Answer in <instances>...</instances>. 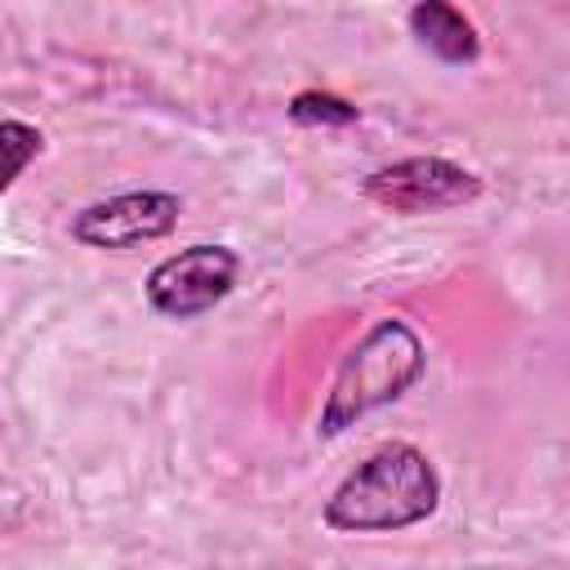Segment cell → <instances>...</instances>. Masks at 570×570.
Returning a JSON list of instances; mask_svg holds the SVG:
<instances>
[{
  "instance_id": "cell-1",
  "label": "cell",
  "mask_w": 570,
  "mask_h": 570,
  "mask_svg": "<svg viewBox=\"0 0 570 570\" xmlns=\"http://www.w3.org/2000/svg\"><path fill=\"white\" fill-rule=\"evenodd\" d=\"M441 508V472L410 441L370 450L325 499V525L338 534H392Z\"/></svg>"
},
{
  "instance_id": "cell-8",
  "label": "cell",
  "mask_w": 570,
  "mask_h": 570,
  "mask_svg": "<svg viewBox=\"0 0 570 570\" xmlns=\"http://www.w3.org/2000/svg\"><path fill=\"white\" fill-rule=\"evenodd\" d=\"M0 151H4V178H0V187L9 191V187L22 178L27 160H36V156L45 151V134H40L36 125L18 120V116H4V120H0Z\"/></svg>"
},
{
  "instance_id": "cell-7",
  "label": "cell",
  "mask_w": 570,
  "mask_h": 570,
  "mask_svg": "<svg viewBox=\"0 0 570 570\" xmlns=\"http://www.w3.org/2000/svg\"><path fill=\"white\" fill-rule=\"evenodd\" d=\"M285 111L303 129H347V125L361 120V107L338 98V94H330V89H298Z\"/></svg>"
},
{
  "instance_id": "cell-6",
  "label": "cell",
  "mask_w": 570,
  "mask_h": 570,
  "mask_svg": "<svg viewBox=\"0 0 570 570\" xmlns=\"http://www.w3.org/2000/svg\"><path fill=\"white\" fill-rule=\"evenodd\" d=\"M405 27H410L414 45L428 49L445 67H468L481 58V36H476L472 18L445 0H419L405 13Z\"/></svg>"
},
{
  "instance_id": "cell-5",
  "label": "cell",
  "mask_w": 570,
  "mask_h": 570,
  "mask_svg": "<svg viewBox=\"0 0 570 570\" xmlns=\"http://www.w3.org/2000/svg\"><path fill=\"white\" fill-rule=\"evenodd\" d=\"M183 218V200L174 191H120L107 200L85 205L80 214H71V240L89 245V249H138L151 240H165Z\"/></svg>"
},
{
  "instance_id": "cell-4",
  "label": "cell",
  "mask_w": 570,
  "mask_h": 570,
  "mask_svg": "<svg viewBox=\"0 0 570 570\" xmlns=\"http://www.w3.org/2000/svg\"><path fill=\"white\" fill-rule=\"evenodd\" d=\"M481 191H485V183L445 156H405V160L379 165L374 174L361 178V196L370 205H379L387 214H405V218L472 205Z\"/></svg>"
},
{
  "instance_id": "cell-3",
  "label": "cell",
  "mask_w": 570,
  "mask_h": 570,
  "mask_svg": "<svg viewBox=\"0 0 570 570\" xmlns=\"http://www.w3.org/2000/svg\"><path fill=\"white\" fill-rule=\"evenodd\" d=\"M240 276V254L232 245H187L169 258H160L147 272V303L156 316L165 321H196L205 312H214Z\"/></svg>"
},
{
  "instance_id": "cell-2",
  "label": "cell",
  "mask_w": 570,
  "mask_h": 570,
  "mask_svg": "<svg viewBox=\"0 0 570 570\" xmlns=\"http://www.w3.org/2000/svg\"><path fill=\"white\" fill-rule=\"evenodd\" d=\"M423 374H428V347L414 334V325H405L401 316H379L338 361L316 419V436L321 441L343 436L356 419L401 401Z\"/></svg>"
}]
</instances>
